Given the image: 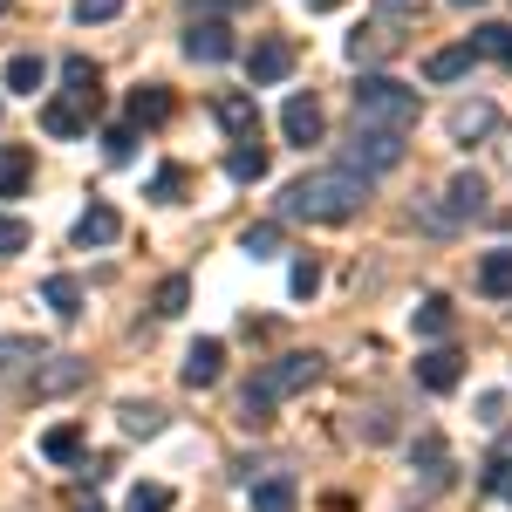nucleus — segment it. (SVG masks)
I'll return each instance as SVG.
<instances>
[{"label":"nucleus","instance_id":"obj_1","mask_svg":"<svg viewBox=\"0 0 512 512\" xmlns=\"http://www.w3.org/2000/svg\"><path fill=\"white\" fill-rule=\"evenodd\" d=\"M280 205H287V219H308V226H342V219H355V212L369 205V178H362V171H349V164H328V171L294 178Z\"/></svg>","mask_w":512,"mask_h":512},{"label":"nucleus","instance_id":"obj_2","mask_svg":"<svg viewBox=\"0 0 512 512\" xmlns=\"http://www.w3.org/2000/svg\"><path fill=\"white\" fill-rule=\"evenodd\" d=\"M315 376H321L315 349H294V355H280V362H267L260 383H246V396H239V417H246V424H267V410H274L280 396H301Z\"/></svg>","mask_w":512,"mask_h":512},{"label":"nucleus","instance_id":"obj_3","mask_svg":"<svg viewBox=\"0 0 512 512\" xmlns=\"http://www.w3.org/2000/svg\"><path fill=\"white\" fill-rule=\"evenodd\" d=\"M417 89L396 76H362L355 89V123H376V130H417Z\"/></svg>","mask_w":512,"mask_h":512},{"label":"nucleus","instance_id":"obj_4","mask_svg":"<svg viewBox=\"0 0 512 512\" xmlns=\"http://www.w3.org/2000/svg\"><path fill=\"white\" fill-rule=\"evenodd\" d=\"M342 164H349V171H362V178H376V171H396V164H403V130L355 123V137H349V151H342Z\"/></svg>","mask_w":512,"mask_h":512},{"label":"nucleus","instance_id":"obj_5","mask_svg":"<svg viewBox=\"0 0 512 512\" xmlns=\"http://www.w3.org/2000/svg\"><path fill=\"white\" fill-rule=\"evenodd\" d=\"M178 376H185V390H212V383L226 376V342H219V335L192 342V349H185V362H178Z\"/></svg>","mask_w":512,"mask_h":512},{"label":"nucleus","instance_id":"obj_6","mask_svg":"<svg viewBox=\"0 0 512 512\" xmlns=\"http://www.w3.org/2000/svg\"><path fill=\"white\" fill-rule=\"evenodd\" d=\"M212 117H219V130H226V137H260V103H253V96H246V89H226V96H219V103H212Z\"/></svg>","mask_w":512,"mask_h":512},{"label":"nucleus","instance_id":"obj_7","mask_svg":"<svg viewBox=\"0 0 512 512\" xmlns=\"http://www.w3.org/2000/svg\"><path fill=\"white\" fill-rule=\"evenodd\" d=\"M417 383H424L431 396L458 390V383H465V355H458V349H431V355H417Z\"/></svg>","mask_w":512,"mask_h":512},{"label":"nucleus","instance_id":"obj_8","mask_svg":"<svg viewBox=\"0 0 512 512\" xmlns=\"http://www.w3.org/2000/svg\"><path fill=\"white\" fill-rule=\"evenodd\" d=\"M185 55L192 62H233V28L226 21H192L185 28Z\"/></svg>","mask_w":512,"mask_h":512},{"label":"nucleus","instance_id":"obj_9","mask_svg":"<svg viewBox=\"0 0 512 512\" xmlns=\"http://www.w3.org/2000/svg\"><path fill=\"white\" fill-rule=\"evenodd\" d=\"M246 76L260 82V89H267V82H287V76H294V48H287V41H253Z\"/></svg>","mask_w":512,"mask_h":512},{"label":"nucleus","instance_id":"obj_10","mask_svg":"<svg viewBox=\"0 0 512 512\" xmlns=\"http://www.w3.org/2000/svg\"><path fill=\"white\" fill-rule=\"evenodd\" d=\"M96 117V103H82V96H62V103H41V130L48 137H82Z\"/></svg>","mask_w":512,"mask_h":512},{"label":"nucleus","instance_id":"obj_11","mask_svg":"<svg viewBox=\"0 0 512 512\" xmlns=\"http://www.w3.org/2000/svg\"><path fill=\"white\" fill-rule=\"evenodd\" d=\"M451 205H444V226H458V219H478L485 212V178L478 171H465V178H451Z\"/></svg>","mask_w":512,"mask_h":512},{"label":"nucleus","instance_id":"obj_12","mask_svg":"<svg viewBox=\"0 0 512 512\" xmlns=\"http://www.w3.org/2000/svg\"><path fill=\"white\" fill-rule=\"evenodd\" d=\"M35 178V151L28 144H0V198H21Z\"/></svg>","mask_w":512,"mask_h":512},{"label":"nucleus","instance_id":"obj_13","mask_svg":"<svg viewBox=\"0 0 512 512\" xmlns=\"http://www.w3.org/2000/svg\"><path fill=\"white\" fill-rule=\"evenodd\" d=\"M280 130H287L294 144H315V137H321V103H315V96H287V110H280Z\"/></svg>","mask_w":512,"mask_h":512},{"label":"nucleus","instance_id":"obj_14","mask_svg":"<svg viewBox=\"0 0 512 512\" xmlns=\"http://www.w3.org/2000/svg\"><path fill=\"white\" fill-rule=\"evenodd\" d=\"M226 178H239V185H260V178H267V144H260V137H239L233 151H226Z\"/></svg>","mask_w":512,"mask_h":512},{"label":"nucleus","instance_id":"obj_15","mask_svg":"<svg viewBox=\"0 0 512 512\" xmlns=\"http://www.w3.org/2000/svg\"><path fill=\"white\" fill-rule=\"evenodd\" d=\"M492 130H499V110H492V103H458V110H451V137H458V144H478V137H492Z\"/></svg>","mask_w":512,"mask_h":512},{"label":"nucleus","instance_id":"obj_16","mask_svg":"<svg viewBox=\"0 0 512 512\" xmlns=\"http://www.w3.org/2000/svg\"><path fill=\"white\" fill-rule=\"evenodd\" d=\"M130 123H171V89H158V82H144V89H130Z\"/></svg>","mask_w":512,"mask_h":512},{"label":"nucleus","instance_id":"obj_17","mask_svg":"<svg viewBox=\"0 0 512 512\" xmlns=\"http://www.w3.org/2000/svg\"><path fill=\"white\" fill-rule=\"evenodd\" d=\"M117 233H123V219L110 212V205H89V212L76 219V246H110Z\"/></svg>","mask_w":512,"mask_h":512},{"label":"nucleus","instance_id":"obj_18","mask_svg":"<svg viewBox=\"0 0 512 512\" xmlns=\"http://www.w3.org/2000/svg\"><path fill=\"white\" fill-rule=\"evenodd\" d=\"M478 287H485L492 301H512V246H499V253L478 260Z\"/></svg>","mask_w":512,"mask_h":512},{"label":"nucleus","instance_id":"obj_19","mask_svg":"<svg viewBox=\"0 0 512 512\" xmlns=\"http://www.w3.org/2000/svg\"><path fill=\"white\" fill-rule=\"evenodd\" d=\"M410 321H417V335H424V342H444V335H451V321H458V315H451V301H444V294H424V301H417V315H410Z\"/></svg>","mask_w":512,"mask_h":512},{"label":"nucleus","instance_id":"obj_20","mask_svg":"<svg viewBox=\"0 0 512 512\" xmlns=\"http://www.w3.org/2000/svg\"><path fill=\"white\" fill-rule=\"evenodd\" d=\"M472 62H478V48H472V41H458V48H437L431 62H424V76H431V82H458Z\"/></svg>","mask_w":512,"mask_h":512},{"label":"nucleus","instance_id":"obj_21","mask_svg":"<svg viewBox=\"0 0 512 512\" xmlns=\"http://www.w3.org/2000/svg\"><path fill=\"white\" fill-rule=\"evenodd\" d=\"M301 506V485L294 478H260L253 485V512H294Z\"/></svg>","mask_w":512,"mask_h":512},{"label":"nucleus","instance_id":"obj_22","mask_svg":"<svg viewBox=\"0 0 512 512\" xmlns=\"http://www.w3.org/2000/svg\"><path fill=\"white\" fill-rule=\"evenodd\" d=\"M383 55H396L390 28H355V35H349V62H355V69H362V62H383Z\"/></svg>","mask_w":512,"mask_h":512},{"label":"nucleus","instance_id":"obj_23","mask_svg":"<svg viewBox=\"0 0 512 512\" xmlns=\"http://www.w3.org/2000/svg\"><path fill=\"white\" fill-rule=\"evenodd\" d=\"M41 294H48V308H55L62 321H76V315H82V280H76V274H55L48 287H41Z\"/></svg>","mask_w":512,"mask_h":512},{"label":"nucleus","instance_id":"obj_24","mask_svg":"<svg viewBox=\"0 0 512 512\" xmlns=\"http://www.w3.org/2000/svg\"><path fill=\"white\" fill-rule=\"evenodd\" d=\"M410 458H417V472L431 478V485H444V478H451V458H444V437H417V451H410Z\"/></svg>","mask_w":512,"mask_h":512},{"label":"nucleus","instance_id":"obj_25","mask_svg":"<svg viewBox=\"0 0 512 512\" xmlns=\"http://www.w3.org/2000/svg\"><path fill=\"white\" fill-rule=\"evenodd\" d=\"M62 82H69V96H82V103H103V96H96V62H82V55H69V62H62Z\"/></svg>","mask_w":512,"mask_h":512},{"label":"nucleus","instance_id":"obj_26","mask_svg":"<svg viewBox=\"0 0 512 512\" xmlns=\"http://www.w3.org/2000/svg\"><path fill=\"white\" fill-rule=\"evenodd\" d=\"M76 451H82V431H76V424H55V431L41 437V458H48V465H69Z\"/></svg>","mask_w":512,"mask_h":512},{"label":"nucleus","instance_id":"obj_27","mask_svg":"<svg viewBox=\"0 0 512 512\" xmlns=\"http://www.w3.org/2000/svg\"><path fill=\"white\" fill-rule=\"evenodd\" d=\"M41 76H48V69H41V55H14V62H7V89H21V96H35L41 89Z\"/></svg>","mask_w":512,"mask_h":512},{"label":"nucleus","instance_id":"obj_28","mask_svg":"<svg viewBox=\"0 0 512 512\" xmlns=\"http://www.w3.org/2000/svg\"><path fill=\"white\" fill-rule=\"evenodd\" d=\"M472 48H478V55H499V62H512V28H506V21H485V28L472 35Z\"/></svg>","mask_w":512,"mask_h":512},{"label":"nucleus","instance_id":"obj_29","mask_svg":"<svg viewBox=\"0 0 512 512\" xmlns=\"http://www.w3.org/2000/svg\"><path fill=\"white\" fill-rule=\"evenodd\" d=\"M117 417H123V431H130V437H151V431L164 424V410H158V403H123Z\"/></svg>","mask_w":512,"mask_h":512},{"label":"nucleus","instance_id":"obj_30","mask_svg":"<svg viewBox=\"0 0 512 512\" xmlns=\"http://www.w3.org/2000/svg\"><path fill=\"white\" fill-rule=\"evenodd\" d=\"M239 253H253V260H274V253H280V226H246V233H239Z\"/></svg>","mask_w":512,"mask_h":512},{"label":"nucleus","instance_id":"obj_31","mask_svg":"<svg viewBox=\"0 0 512 512\" xmlns=\"http://www.w3.org/2000/svg\"><path fill=\"white\" fill-rule=\"evenodd\" d=\"M171 506H178V492H171V485H137L123 512H171Z\"/></svg>","mask_w":512,"mask_h":512},{"label":"nucleus","instance_id":"obj_32","mask_svg":"<svg viewBox=\"0 0 512 512\" xmlns=\"http://www.w3.org/2000/svg\"><path fill=\"white\" fill-rule=\"evenodd\" d=\"M28 219H14V212H0V260H14V253H28Z\"/></svg>","mask_w":512,"mask_h":512},{"label":"nucleus","instance_id":"obj_33","mask_svg":"<svg viewBox=\"0 0 512 512\" xmlns=\"http://www.w3.org/2000/svg\"><path fill=\"white\" fill-rule=\"evenodd\" d=\"M185 301H192V280L171 274V280L158 287V315H185Z\"/></svg>","mask_w":512,"mask_h":512},{"label":"nucleus","instance_id":"obj_34","mask_svg":"<svg viewBox=\"0 0 512 512\" xmlns=\"http://www.w3.org/2000/svg\"><path fill=\"white\" fill-rule=\"evenodd\" d=\"M485 492H492V499H506V506H512V458H506V451H499V458L485 465Z\"/></svg>","mask_w":512,"mask_h":512},{"label":"nucleus","instance_id":"obj_35","mask_svg":"<svg viewBox=\"0 0 512 512\" xmlns=\"http://www.w3.org/2000/svg\"><path fill=\"white\" fill-rule=\"evenodd\" d=\"M103 151H110V158H130V151H137V123H117V130H103Z\"/></svg>","mask_w":512,"mask_h":512},{"label":"nucleus","instance_id":"obj_36","mask_svg":"<svg viewBox=\"0 0 512 512\" xmlns=\"http://www.w3.org/2000/svg\"><path fill=\"white\" fill-rule=\"evenodd\" d=\"M123 14V0H76V21L89 28V21H117Z\"/></svg>","mask_w":512,"mask_h":512},{"label":"nucleus","instance_id":"obj_37","mask_svg":"<svg viewBox=\"0 0 512 512\" xmlns=\"http://www.w3.org/2000/svg\"><path fill=\"white\" fill-rule=\"evenodd\" d=\"M178 192H185V171H178V164H164V171H158V185H151V198H164V205H171Z\"/></svg>","mask_w":512,"mask_h":512},{"label":"nucleus","instance_id":"obj_38","mask_svg":"<svg viewBox=\"0 0 512 512\" xmlns=\"http://www.w3.org/2000/svg\"><path fill=\"white\" fill-rule=\"evenodd\" d=\"M321 287V274H315V260H301V267H294V294H301V301H308V294H315Z\"/></svg>","mask_w":512,"mask_h":512},{"label":"nucleus","instance_id":"obj_39","mask_svg":"<svg viewBox=\"0 0 512 512\" xmlns=\"http://www.w3.org/2000/svg\"><path fill=\"white\" fill-rule=\"evenodd\" d=\"M308 7H315V14H328V7H342V0H308Z\"/></svg>","mask_w":512,"mask_h":512},{"label":"nucleus","instance_id":"obj_40","mask_svg":"<svg viewBox=\"0 0 512 512\" xmlns=\"http://www.w3.org/2000/svg\"><path fill=\"white\" fill-rule=\"evenodd\" d=\"M451 7H485V0H451Z\"/></svg>","mask_w":512,"mask_h":512},{"label":"nucleus","instance_id":"obj_41","mask_svg":"<svg viewBox=\"0 0 512 512\" xmlns=\"http://www.w3.org/2000/svg\"><path fill=\"white\" fill-rule=\"evenodd\" d=\"M7 7H14V0H0V14H7Z\"/></svg>","mask_w":512,"mask_h":512},{"label":"nucleus","instance_id":"obj_42","mask_svg":"<svg viewBox=\"0 0 512 512\" xmlns=\"http://www.w3.org/2000/svg\"><path fill=\"white\" fill-rule=\"evenodd\" d=\"M506 444H512V437H506Z\"/></svg>","mask_w":512,"mask_h":512}]
</instances>
